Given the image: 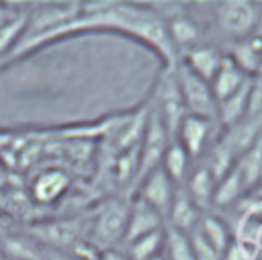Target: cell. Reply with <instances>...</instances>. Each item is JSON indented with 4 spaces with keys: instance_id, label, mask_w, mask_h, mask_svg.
<instances>
[{
    "instance_id": "1",
    "label": "cell",
    "mask_w": 262,
    "mask_h": 260,
    "mask_svg": "<svg viewBox=\"0 0 262 260\" xmlns=\"http://www.w3.org/2000/svg\"><path fill=\"white\" fill-rule=\"evenodd\" d=\"M129 205L131 199H123V197H111L104 203H100L92 219L88 221L86 240L94 244L98 250L119 248L127 229Z\"/></svg>"
},
{
    "instance_id": "2",
    "label": "cell",
    "mask_w": 262,
    "mask_h": 260,
    "mask_svg": "<svg viewBox=\"0 0 262 260\" xmlns=\"http://www.w3.org/2000/svg\"><path fill=\"white\" fill-rule=\"evenodd\" d=\"M147 109L151 113H156V117L162 121V125L170 133V137H174L182 117L186 115L182 98H180V90L176 84L174 66H162L160 76H158L154 90L149 94V100H147Z\"/></svg>"
},
{
    "instance_id": "3",
    "label": "cell",
    "mask_w": 262,
    "mask_h": 260,
    "mask_svg": "<svg viewBox=\"0 0 262 260\" xmlns=\"http://www.w3.org/2000/svg\"><path fill=\"white\" fill-rule=\"evenodd\" d=\"M174 74L186 115L217 121V100L213 96L211 84L201 76H196L194 72H190L180 61L174 63Z\"/></svg>"
},
{
    "instance_id": "4",
    "label": "cell",
    "mask_w": 262,
    "mask_h": 260,
    "mask_svg": "<svg viewBox=\"0 0 262 260\" xmlns=\"http://www.w3.org/2000/svg\"><path fill=\"white\" fill-rule=\"evenodd\" d=\"M262 10L254 2H244V0H229V2H217L213 8V18L217 31L227 37L231 43L248 37L258 20H260Z\"/></svg>"
},
{
    "instance_id": "5",
    "label": "cell",
    "mask_w": 262,
    "mask_h": 260,
    "mask_svg": "<svg viewBox=\"0 0 262 260\" xmlns=\"http://www.w3.org/2000/svg\"><path fill=\"white\" fill-rule=\"evenodd\" d=\"M170 141H172V137L166 131V127L162 125V121L156 117V113H151L147 109L143 133H141V139L137 145V170H135L133 184H139L149 172L160 168L162 158H164Z\"/></svg>"
},
{
    "instance_id": "6",
    "label": "cell",
    "mask_w": 262,
    "mask_h": 260,
    "mask_svg": "<svg viewBox=\"0 0 262 260\" xmlns=\"http://www.w3.org/2000/svg\"><path fill=\"white\" fill-rule=\"evenodd\" d=\"M219 133H221V127L217 121L194 117V115H184L172 139L178 141V145L186 151L190 162L196 164L217 141Z\"/></svg>"
},
{
    "instance_id": "7",
    "label": "cell",
    "mask_w": 262,
    "mask_h": 260,
    "mask_svg": "<svg viewBox=\"0 0 262 260\" xmlns=\"http://www.w3.org/2000/svg\"><path fill=\"white\" fill-rule=\"evenodd\" d=\"M31 235L41 244H45L47 248L59 250L61 254H66L76 242L86 237V229L78 219H53V221L33 225Z\"/></svg>"
},
{
    "instance_id": "8",
    "label": "cell",
    "mask_w": 262,
    "mask_h": 260,
    "mask_svg": "<svg viewBox=\"0 0 262 260\" xmlns=\"http://www.w3.org/2000/svg\"><path fill=\"white\" fill-rule=\"evenodd\" d=\"M176 184L168 178V174L162 168H156L154 172H149L135 188V199H141L143 203H147L154 211H158L164 221L168 217L170 205L174 201L176 194Z\"/></svg>"
},
{
    "instance_id": "9",
    "label": "cell",
    "mask_w": 262,
    "mask_h": 260,
    "mask_svg": "<svg viewBox=\"0 0 262 260\" xmlns=\"http://www.w3.org/2000/svg\"><path fill=\"white\" fill-rule=\"evenodd\" d=\"M166 221L164 217L154 211L147 203H143L141 199H131V205H129V217H127V229H125V235H123V242L119 248H123L125 244L141 237V235H147V233H154V231H160L164 229Z\"/></svg>"
},
{
    "instance_id": "10",
    "label": "cell",
    "mask_w": 262,
    "mask_h": 260,
    "mask_svg": "<svg viewBox=\"0 0 262 260\" xmlns=\"http://www.w3.org/2000/svg\"><path fill=\"white\" fill-rule=\"evenodd\" d=\"M223 59H225V53L219 51L217 45L205 43V41H201L199 45H194L192 49L184 51L178 57V61L182 66H186L190 72H194L196 76H201L207 82L213 80V76L217 74V70L223 63Z\"/></svg>"
},
{
    "instance_id": "11",
    "label": "cell",
    "mask_w": 262,
    "mask_h": 260,
    "mask_svg": "<svg viewBox=\"0 0 262 260\" xmlns=\"http://www.w3.org/2000/svg\"><path fill=\"white\" fill-rule=\"evenodd\" d=\"M182 188L186 190V194L190 197V201L201 211H213V199H215L217 180L205 168V164H201V162L192 164V168H190V172H188L186 182H184Z\"/></svg>"
},
{
    "instance_id": "12",
    "label": "cell",
    "mask_w": 262,
    "mask_h": 260,
    "mask_svg": "<svg viewBox=\"0 0 262 260\" xmlns=\"http://www.w3.org/2000/svg\"><path fill=\"white\" fill-rule=\"evenodd\" d=\"M203 213H205V211H201V209L190 201V197L186 194V190L180 186V188H176L174 201H172V205H170V211H168V217H166V225L188 233V231L196 225V221H199V217H201Z\"/></svg>"
},
{
    "instance_id": "13",
    "label": "cell",
    "mask_w": 262,
    "mask_h": 260,
    "mask_svg": "<svg viewBox=\"0 0 262 260\" xmlns=\"http://www.w3.org/2000/svg\"><path fill=\"white\" fill-rule=\"evenodd\" d=\"M250 78L225 55V59H223V63L219 66V70H217V74L213 76V80L209 82L211 84V90H213V96H215V100H217V104L221 102V100H225L227 96H231L233 92H237L246 82H248Z\"/></svg>"
},
{
    "instance_id": "14",
    "label": "cell",
    "mask_w": 262,
    "mask_h": 260,
    "mask_svg": "<svg viewBox=\"0 0 262 260\" xmlns=\"http://www.w3.org/2000/svg\"><path fill=\"white\" fill-rule=\"evenodd\" d=\"M68 186H70L68 174H63L61 170H45L35 178L31 192H33V199L37 203L51 205L68 190Z\"/></svg>"
},
{
    "instance_id": "15",
    "label": "cell",
    "mask_w": 262,
    "mask_h": 260,
    "mask_svg": "<svg viewBox=\"0 0 262 260\" xmlns=\"http://www.w3.org/2000/svg\"><path fill=\"white\" fill-rule=\"evenodd\" d=\"M160 168L168 174V178L180 188V186H184V182H186V176H188V172H190V168H192V162H190V158L186 156V151L178 145V141H170L168 143V147H166V154H164V158H162V164H160Z\"/></svg>"
},
{
    "instance_id": "16",
    "label": "cell",
    "mask_w": 262,
    "mask_h": 260,
    "mask_svg": "<svg viewBox=\"0 0 262 260\" xmlns=\"http://www.w3.org/2000/svg\"><path fill=\"white\" fill-rule=\"evenodd\" d=\"M164 260H196L188 233L164 225V242H162Z\"/></svg>"
},
{
    "instance_id": "17",
    "label": "cell",
    "mask_w": 262,
    "mask_h": 260,
    "mask_svg": "<svg viewBox=\"0 0 262 260\" xmlns=\"http://www.w3.org/2000/svg\"><path fill=\"white\" fill-rule=\"evenodd\" d=\"M162 242H164V229L141 235V237L125 244L119 250L127 256V260H149V258L162 254Z\"/></svg>"
},
{
    "instance_id": "18",
    "label": "cell",
    "mask_w": 262,
    "mask_h": 260,
    "mask_svg": "<svg viewBox=\"0 0 262 260\" xmlns=\"http://www.w3.org/2000/svg\"><path fill=\"white\" fill-rule=\"evenodd\" d=\"M94 260H127V256L119 248H115V250H102Z\"/></svg>"
},
{
    "instance_id": "19",
    "label": "cell",
    "mask_w": 262,
    "mask_h": 260,
    "mask_svg": "<svg viewBox=\"0 0 262 260\" xmlns=\"http://www.w3.org/2000/svg\"><path fill=\"white\" fill-rule=\"evenodd\" d=\"M49 260H72V258H68L66 254H57V252H55V254L49 256Z\"/></svg>"
},
{
    "instance_id": "20",
    "label": "cell",
    "mask_w": 262,
    "mask_h": 260,
    "mask_svg": "<svg viewBox=\"0 0 262 260\" xmlns=\"http://www.w3.org/2000/svg\"><path fill=\"white\" fill-rule=\"evenodd\" d=\"M149 260H164V256H162V254H158V256H154V258H149Z\"/></svg>"
}]
</instances>
